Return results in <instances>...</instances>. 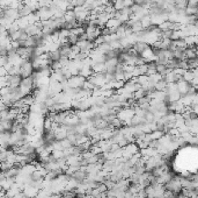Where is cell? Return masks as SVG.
<instances>
[{"mask_svg": "<svg viewBox=\"0 0 198 198\" xmlns=\"http://www.w3.org/2000/svg\"><path fill=\"white\" fill-rule=\"evenodd\" d=\"M167 85H168L167 81L162 78V79H160L159 82H156V83H155V90L166 91V89H167Z\"/></svg>", "mask_w": 198, "mask_h": 198, "instance_id": "7c38bea8", "label": "cell"}, {"mask_svg": "<svg viewBox=\"0 0 198 198\" xmlns=\"http://www.w3.org/2000/svg\"><path fill=\"white\" fill-rule=\"evenodd\" d=\"M173 26H174V22L172 21H169V20H167V21H164V23H161L159 28L162 30V32H166V30H169V29H172L173 30Z\"/></svg>", "mask_w": 198, "mask_h": 198, "instance_id": "e0dca14e", "label": "cell"}, {"mask_svg": "<svg viewBox=\"0 0 198 198\" xmlns=\"http://www.w3.org/2000/svg\"><path fill=\"white\" fill-rule=\"evenodd\" d=\"M71 33H72V34H75V35H78V36H80V35H82L84 33H86V30H85V27H77V28H74V29H72Z\"/></svg>", "mask_w": 198, "mask_h": 198, "instance_id": "603a6c76", "label": "cell"}, {"mask_svg": "<svg viewBox=\"0 0 198 198\" xmlns=\"http://www.w3.org/2000/svg\"><path fill=\"white\" fill-rule=\"evenodd\" d=\"M131 8V11H132V14H138V13H140L143 9H144V7L143 6H140V5H138V4H134L132 7H130Z\"/></svg>", "mask_w": 198, "mask_h": 198, "instance_id": "d4e9b609", "label": "cell"}, {"mask_svg": "<svg viewBox=\"0 0 198 198\" xmlns=\"http://www.w3.org/2000/svg\"><path fill=\"white\" fill-rule=\"evenodd\" d=\"M191 108H192V111L198 116V104L197 105H191Z\"/></svg>", "mask_w": 198, "mask_h": 198, "instance_id": "836d02e7", "label": "cell"}, {"mask_svg": "<svg viewBox=\"0 0 198 198\" xmlns=\"http://www.w3.org/2000/svg\"><path fill=\"white\" fill-rule=\"evenodd\" d=\"M140 22H141V26L144 29H147V28H149L153 23H152V18H151V14H148V15H145L144 18L140 20Z\"/></svg>", "mask_w": 198, "mask_h": 198, "instance_id": "8fae6325", "label": "cell"}, {"mask_svg": "<svg viewBox=\"0 0 198 198\" xmlns=\"http://www.w3.org/2000/svg\"><path fill=\"white\" fill-rule=\"evenodd\" d=\"M25 32H26L29 36H36L42 33V29L37 26V23H35V25H29V26L25 29Z\"/></svg>", "mask_w": 198, "mask_h": 198, "instance_id": "8992f818", "label": "cell"}, {"mask_svg": "<svg viewBox=\"0 0 198 198\" xmlns=\"http://www.w3.org/2000/svg\"><path fill=\"white\" fill-rule=\"evenodd\" d=\"M195 78H196V76H195V73H194L192 70H187L185 73L183 75V79L187 81V82H189V83H192Z\"/></svg>", "mask_w": 198, "mask_h": 198, "instance_id": "5bb4252c", "label": "cell"}, {"mask_svg": "<svg viewBox=\"0 0 198 198\" xmlns=\"http://www.w3.org/2000/svg\"><path fill=\"white\" fill-rule=\"evenodd\" d=\"M156 63V62H155ZM167 65L166 64H161V63H156V72H159L160 75H162L166 70H167Z\"/></svg>", "mask_w": 198, "mask_h": 198, "instance_id": "cb8c5ba5", "label": "cell"}, {"mask_svg": "<svg viewBox=\"0 0 198 198\" xmlns=\"http://www.w3.org/2000/svg\"><path fill=\"white\" fill-rule=\"evenodd\" d=\"M149 78H151V81L153 82V83H156V82H159L160 79H162V76H161L159 72H156V73L151 75V76H149Z\"/></svg>", "mask_w": 198, "mask_h": 198, "instance_id": "83f0119b", "label": "cell"}, {"mask_svg": "<svg viewBox=\"0 0 198 198\" xmlns=\"http://www.w3.org/2000/svg\"><path fill=\"white\" fill-rule=\"evenodd\" d=\"M88 81H90L95 85V88H103L104 85L107 84V77H105V73H93Z\"/></svg>", "mask_w": 198, "mask_h": 198, "instance_id": "6da1fadb", "label": "cell"}, {"mask_svg": "<svg viewBox=\"0 0 198 198\" xmlns=\"http://www.w3.org/2000/svg\"><path fill=\"white\" fill-rule=\"evenodd\" d=\"M8 63H9L8 56H0V65L1 67H6Z\"/></svg>", "mask_w": 198, "mask_h": 198, "instance_id": "f1b7e54d", "label": "cell"}, {"mask_svg": "<svg viewBox=\"0 0 198 198\" xmlns=\"http://www.w3.org/2000/svg\"><path fill=\"white\" fill-rule=\"evenodd\" d=\"M22 33H23V29H20V30H17V32H15V33L10 34L9 37L12 39V41H19L20 37H21V35H22Z\"/></svg>", "mask_w": 198, "mask_h": 198, "instance_id": "44dd1931", "label": "cell"}, {"mask_svg": "<svg viewBox=\"0 0 198 198\" xmlns=\"http://www.w3.org/2000/svg\"><path fill=\"white\" fill-rule=\"evenodd\" d=\"M133 94H134V98L136 99H140V98H144V97H148L149 96V91H147L141 88L140 90L136 91Z\"/></svg>", "mask_w": 198, "mask_h": 198, "instance_id": "4fadbf2b", "label": "cell"}, {"mask_svg": "<svg viewBox=\"0 0 198 198\" xmlns=\"http://www.w3.org/2000/svg\"><path fill=\"white\" fill-rule=\"evenodd\" d=\"M196 55H197V57H198V47H196Z\"/></svg>", "mask_w": 198, "mask_h": 198, "instance_id": "d590c367", "label": "cell"}, {"mask_svg": "<svg viewBox=\"0 0 198 198\" xmlns=\"http://www.w3.org/2000/svg\"><path fill=\"white\" fill-rule=\"evenodd\" d=\"M8 77V85L10 88H20V85H21V83H22V76L21 75H13V76H10L8 75L7 76Z\"/></svg>", "mask_w": 198, "mask_h": 198, "instance_id": "277c9868", "label": "cell"}, {"mask_svg": "<svg viewBox=\"0 0 198 198\" xmlns=\"http://www.w3.org/2000/svg\"><path fill=\"white\" fill-rule=\"evenodd\" d=\"M173 42H174V45H176V48H179V49H183V50H185V49L188 48V45H187V42H185V40H184V39H179V40L173 41Z\"/></svg>", "mask_w": 198, "mask_h": 198, "instance_id": "9a60e30c", "label": "cell"}, {"mask_svg": "<svg viewBox=\"0 0 198 198\" xmlns=\"http://www.w3.org/2000/svg\"><path fill=\"white\" fill-rule=\"evenodd\" d=\"M86 81L87 78H85L84 76L75 75V76H72L69 81H67V83H69V86L72 88V89H81Z\"/></svg>", "mask_w": 198, "mask_h": 198, "instance_id": "7a4b0ae2", "label": "cell"}, {"mask_svg": "<svg viewBox=\"0 0 198 198\" xmlns=\"http://www.w3.org/2000/svg\"><path fill=\"white\" fill-rule=\"evenodd\" d=\"M95 2V0H86V4L87 5H93Z\"/></svg>", "mask_w": 198, "mask_h": 198, "instance_id": "e575fe53", "label": "cell"}, {"mask_svg": "<svg viewBox=\"0 0 198 198\" xmlns=\"http://www.w3.org/2000/svg\"><path fill=\"white\" fill-rule=\"evenodd\" d=\"M115 77H116V81H124L125 82L124 71H123V70H116V72H115Z\"/></svg>", "mask_w": 198, "mask_h": 198, "instance_id": "484cf974", "label": "cell"}, {"mask_svg": "<svg viewBox=\"0 0 198 198\" xmlns=\"http://www.w3.org/2000/svg\"><path fill=\"white\" fill-rule=\"evenodd\" d=\"M115 1H116V0H109V2H111V4H114Z\"/></svg>", "mask_w": 198, "mask_h": 198, "instance_id": "8d00e7d4", "label": "cell"}, {"mask_svg": "<svg viewBox=\"0 0 198 198\" xmlns=\"http://www.w3.org/2000/svg\"><path fill=\"white\" fill-rule=\"evenodd\" d=\"M0 76H1V77L8 76V71H7V69H6L5 67H1V68H0Z\"/></svg>", "mask_w": 198, "mask_h": 198, "instance_id": "f546056e", "label": "cell"}, {"mask_svg": "<svg viewBox=\"0 0 198 198\" xmlns=\"http://www.w3.org/2000/svg\"><path fill=\"white\" fill-rule=\"evenodd\" d=\"M49 56H50V60H52L53 62H58L61 60V54L59 50H56V51H50L49 53Z\"/></svg>", "mask_w": 198, "mask_h": 198, "instance_id": "2e32d148", "label": "cell"}, {"mask_svg": "<svg viewBox=\"0 0 198 198\" xmlns=\"http://www.w3.org/2000/svg\"><path fill=\"white\" fill-rule=\"evenodd\" d=\"M124 4H125V7H132L136 4V1L134 0H125Z\"/></svg>", "mask_w": 198, "mask_h": 198, "instance_id": "4dcf8cb0", "label": "cell"}, {"mask_svg": "<svg viewBox=\"0 0 198 198\" xmlns=\"http://www.w3.org/2000/svg\"><path fill=\"white\" fill-rule=\"evenodd\" d=\"M104 12H105V13H108V14H115V13H116V9H115V7H114V4L109 2L108 5H105V7H104Z\"/></svg>", "mask_w": 198, "mask_h": 198, "instance_id": "ffe728a7", "label": "cell"}, {"mask_svg": "<svg viewBox=\"0 0 198 198\" xmlns=\"http://www.w3.org/2000/svg\"><path fill=\"white\" fill-rule=\"evenodd\" d=\"M28 39H29V35H28L26 32L23 30V33H22V35H21V37H20V40H19V41H23V42H26Z\"/></svg>", "mask_w": 198, "mask_h": 198, "instance_id": "1f68e13d", "label": "cell"}, {"mask_svg": "<svg viewBox=\"0 0 198 198\" xmlns=\"http://www.w3.org/2000/svg\"><path fill=\"white\" fill-rule=\"evenodd\" d=\"M12 47H13V49H19L21 45H20V42L19 41H12Z\"/></svg>", "mask_w": 198, "mask_h": 198, "instance_id": "d6a6232c", "label": "cell"}, {"mask_svg": "<svg viewBox=\"0 0 198 198\" xmlns=\"http://www.w3.org/2000/svg\"><path fill=\"white\" fill-rule=\"evenodd\" d=\"M93 71L95 73H105L107 72V68H105V63H95L93 67H92Z\"/></svg>", "mask_w": 198, "mask_h": 198, "instance_id": "9c48e42d", "label": "cell"}, {"mask_svg": "<svg viewBox=\"0 0 198 198\" xmlns=\"http://www.w3.org/2000/svg\"><path fill=\"white\" fill-rule=\"evenodd\" d=\"M120 26H122V22L116 18L110 19V20L107 22V25H105V27L110 28V29H112V28H118Z\"/></svg>", "mask_w": 198, "mask_h": 198, "instance_id": "30bf717a", "label": "cell"}, {"mask_svg": "<svg viewBox=\"0 0 198 198\" xmlns=\"http://www.w3.org/2000/svg\"><path fill=\"white\" fill-rule=\"evenodd\" d=\"M78 41H79V36L71 33V35L69 36V43H71L72 45H77L78 43Z\"/></svg>", "mask_w": 198, "mask_h": 198, "instance_id": "4316f807", "label": "cell"}, {"mask_svg": "<svg viewBox=\"0 0 198 198\" xmlns=\"http://www.w3.org/2000/svg\"><path fill=\"white\" fill-rule=\"evenodd\" d=\"M148 47H149V45L146 43V42H144V41H137V42L133 45V49L137 51L138 54L140 55L144 50H146Z\"/></svg>", "mask_w": 198, "mask_h": 198, "instance_id": "52a82bcc", "label": "cell"}, {"mask_svg": "<svg viewBox=\"0 0 198 198\" xmlns=\"http://www.w3.org/2000/svg\"><path fill=\"white\" fill-rule=\"evenodd\" d=\"M52 126H53V120H52L51 118L46 117L43 122L44 129H52Z\"/></svg>", "mask_w": 198, "mask_h": 198, "instance_id": "ac0fdd59", "label": "cell"}, {"mask_svg": "<svg viewBox=\"0 0 198 198\" xmlns=\"http://www.w3.org/2000/svg\"><path fill=\"white\" fill-rule=\"evenodd\" d=\"M81 89H84V90H87V91H93V90H95L96 88H95V85L93 84V83H92V82L87 79V81L85 82V84H84V86H82Z\"/></svg>", "mask_w": 198, "mask_h": 198, "instance_id": "d6986e66", "label": "cell"}, {"mask_svg": "<svg viewBox=\"0 0 198 198\" xmlns=\"http://www.w3.org/2000/svg\"><path fill=\"white\" fill-rule=\"evenodd\" d=\"M184 54H185V60L196 58V57H197V55H196V47H195V48L188 47V48L184 50Z\"/></svg>", "mask_w": 198, "mask_h": 198, "instance_id": "ba28073f", "label": "cell"}, {"mask_svg": "<svg viewBox=\"0 0 198 198\" xmlns=\"http://www.w3.org/2000/svg\"><path fill=\"white\" fill-rule=\"evenodd\" d=\"M192 86V84L189 83V82L184 81L183 78L180 79V81L177 82V90L179 92L181 93L182 96H185V94H188V92H189L190 88Z\"/></svg>", "mask_w": 198, "mask_h": 198, "instance_id": "3957f363", "label": "cell"}, {"mask_svg": "<svg viewBox=\"0 0 198 198\" xmlns=\"http://www.w3.org/2000/svg\"><path fill=\"white\" fill-rule=\"evenodd\" d=\"M118 57H115V58H110L105 62V68H107V72H112L115 73L116 69H117V65H118Z\"/></svg>", "mask_w": 198, "mask_h": 198, "instance_id": "5b68a950", "label": "cell"}, {"mask_svg": "<svg viewBox=\"0 0 198 198\" xmlns=\"http://www.w3.org/2000/svg\"><path fill=\"white\" fill-rule=\"evenodd\" d=\"M114 7H115L116 11H122V9L125 7V4H124L123 0H116L114 2Z\"/></svg>", "mask_w": 198, "mask_h": 198, "instance_id": "7402d4cb", "label": "cell"}]
</instances>
